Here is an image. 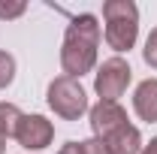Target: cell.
Instances as JSON below:
<instances>
[{"mask_svg":"<svg viewBox=\"0 0 157 154\" xmlns=\"http://www.w3.org/2000/svg\"><path fill=\"white\" fill-rule=\"evenodd\" d=\"M100 48V21L94 12H82L67 24L60 45V70L70 79H82L97 67Z\"/></svg>","mask_w":157,"mask_h":154,"instance_id":"cell-1","label":"cell"},{"mask_svg":"<svg viewBox=\"0 0 157 154\" xmlns=\"http://www.w3.org/2000/svg\"><path fill=\"white\" fill-rule=\"evenodd\" d=\"M103 37L106 45L118 52V58L124 52H130L139 39V6L133 0H106L103 3Z\"/></svg>","mask_w":157,"mask_h":154,"instance_id":"cell-2","label":"cell"},{"mask_svg":"<svg viewBox=\"0 0 157 154\" xmlns=\"http://www.w3.org/2000/svg\"><path fill=\"white\" fill-rule=\"evenodd\" d=\"M45 100H48V109H52L58 118H63V121H78V118L91 109L82 82H78V79H70V76L52 79Z\"/></svg>","mask_w":157,"mask_h":154,"instance_id":"cell-3","label":"cell"},{"mask_svg":"<svg viewBox=\"0 0 157 154\" xmlns=\"http://www.w3.org/2000/svg\"><path fill=\"white\" fill-rule=\"evenodd\" d=\"M133 82V70L124 58H109L97 67V76H94V91L100 100L106 103H118V97L127 91V85Z\"/></svg>","mask_w":157,"mask_h":154,"instance_id":"cell-4","label":"cell"},{"mask_svg":"<svg viewBox=\"0 0 157 154\" xmlns=\"http://www.w3.org/2000/svg\"><path fill=\"white\" fill-rule=\"evenodd\" d=\"M15 139H18L21 148H27V151H42L55 139V124L45 115H24L18 130H15Z\"/></svg>","mask_w":157,"mask_h":154,"instance_id":"cell-5","label":"cell"},{"mask_svg":"<svg viewBox=\"0 0 157 154\" xmlns=\"http://www.w3.org/2000/svg\"><path fill=\"white\" fill-rule=\"evenodd\" d=\"M88 118H91L94 139H106V136H112L115 130H121V127L130 124L127 121V112L121 109V103H106V100H100L97 106H91L88 109Z\"/></svg>","mask_w":157,"mask_h":154,"instance_id":"cell-6","label":"cell"},{"mask_svg":"<svg viewBox=\"0 0 157 154\" xmlns=\"http://www.w3.org/2000/svg\"><path fill=\"white\" fill-rule=\"evenodd\" d=\"M133 112L142 121H148V124L157 121V79H145V82L136 85V91H133Z\"/></svg>","mask_w":157,"mask_h":154,"instance_id":"cell-7","label":"cell"},{"mask_svg":"<svg viewBox=\"0 0 157 154\" xmlns=\"http://www.w3.org/2000/svg\"><path fill=\"white\" fill-rule=\"evenodd\" d=\"M100 142L106 145L109 154H139L142 151V133H139V127H133V124L115 130L112 136H106V139H100Z\"/></svg>","mask_w":157,"mask_h":154,"instance_id":"cell-8","label":"cell"},{"mask_svg":"<svg viewBox=\"0 0 157 154\" xmlns=\"http://www.w3.org/2000/svg\"><path fill=\"white\" fill-rule=\"evenodd\" d=\"M21 118H24V112H21L15 103H0V136L3 139H9V136H15V130H18Z\"/></svg>","mask_w":157,"mask_h":154,"instance_id":"cell-9","label":"cell"},{"mask_svg":"<svg viewBox=\"0 0 157 154\" xmlns=\"http://www.w3.org/2000/svg\"><path fill=\"white\" fill-rule=\"evenodd\" d=\"M12 82H15V58L0 48V91L9 88Z\"/></svg>","mask_w":157,"mask_h":154,"instance_id":"cell-10","label":"cell"},{"mask_svg":"<svg viewBox=\"0 0 157 154\" xmlns=\"http://www.w3.org/2000/svg\"><path fill=\"white\" fill-rule=\"evenodd\" d=\"M142 58H145V64L151 67V70H157V27L148 33V39H145V48H142Z\"/></svg>","mask_w":157,"mask_h":154,"instance_id":"cell-11","label":"cell"},{"mask_svg":"<svg viewBox=\"0 0 157 154\" xmlns=\"http://www.w3.org/2000/svg\"><path fill=\"white\" fill-rule=\"evenodd\" d=\"M27 12V3L24 0H15V3H0V18H21Z\"/></svg>","mask_w":157,"mask_h":154,"instance_id":"cell-12","label":"cell"},{"mask_svg":"<svg viewBox=\"0 0 157 154\" xmlns=\"http://www.w3.org/2000/svg\"><path fill=\"white\" fill-rule=\"evenodd\" d=\"M82 151H85V154H109V151H106V145H103L100 139H94V136L82 142Z\"/></svg>","mask_w":157,"mask_h":154,"instance_id":"cell-13","label":"cell"},{"mask_svg":"<svg viewBox=\"0 0 157 154\" xmlns=\"http://www.w3.org/2000/svg\"><path fill=\"white\" fill-rule=\"evenodd\" d=\"M58 154H85V151H82V142H67V145H60Z\"/></svg>","mask_w":157,"mask_h":154,"instance_id":"cell-14","label":"cell"},{"mask_svg":"<svg viewBox=\"0 0 157 154\" xmlns=\"http://www.w3.org/2000/svg\"><path fill=\"white\" fill-rule=\"evenodd\" d=\"M139 154H157V136L148 142V145H142V151H139Z\"/></svg>","mask_w":157,"mask_h":154,"instance_id":"cell-15","label":"cell"},{"mask_svg":"<svg viewBox=\"0 0 157 154\" xmlns=\"http://www.w3.org/2000/svg\"><path fill=\"white\" fill-rule=\"evenodd\" d=\"M0 154H6V139L0 136Z\"/></svg>","mask_w":157,"mask_h":154,"instance_id":"cell-16","label":"cell"}]
</instances>
